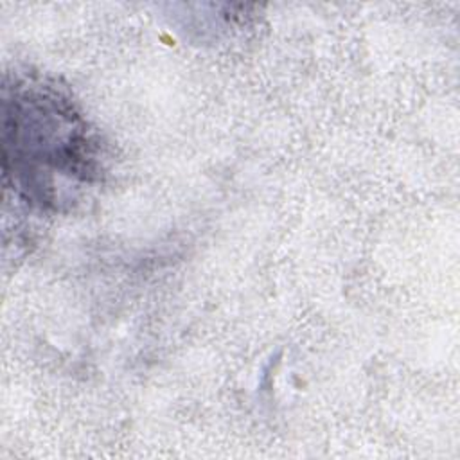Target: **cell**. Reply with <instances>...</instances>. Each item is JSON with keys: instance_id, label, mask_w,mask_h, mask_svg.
I'll use <instances>...</instances> for the list:
<instances>
[{"instance_id": "1", "label": "cell", "mask_w": 460, "mask_h": 460, "mask_svg": "<svg viewBox=\"0 0 460 460\" xmlns=\"http://www.w3.org/2000/svg\"><path fill=\"white\" fill-rule=\"evenodd\" d=\"M86 146L79 119L54 90L27 81L4 86L5 176L27 198L43 203L54 174L83 172Z\"/></svg>"}]
</instances>
